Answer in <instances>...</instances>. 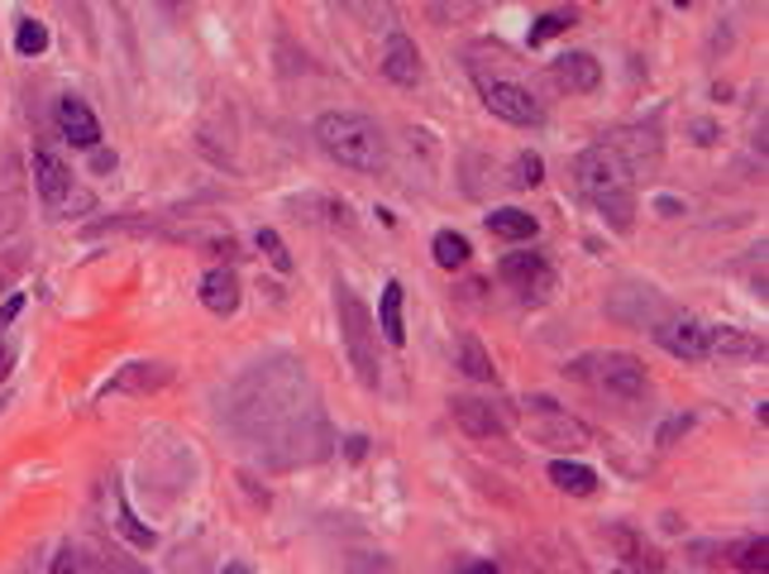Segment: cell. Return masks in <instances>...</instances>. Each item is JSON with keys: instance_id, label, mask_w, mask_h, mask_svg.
Masks as SVG:
<instances>
[{"instance_id": "30", "label": "cell", "mask_w": 769, "mask_h": 574, "mask_svg": "<svg viewBox=\"0 0 769 574\" xmlns=\"http://www.w3.org/2000/svg\"><path fill=\"white\" fill-rule=\"evenodd\" d=\"M10 364H15V350H10V340L0 335V383L10 378Z\"/></svg>"}, {"instance_id": "26", "label": "cell", "mask_w": 769, "mask_h": 574, "mask_svg": "<svg viewBox=\"0 0 769 574\" xmlns=\"http://www.w3.org/2000/svg\"><path fill=\"white\" fill-rule=\"evenodd\" d=\"M259 249L268 254V263H273L278 273H292V254H287V245H282L278 230H259Z\"/></svg>"}, {"instance_id": "11", "label": "cell", "mask_w": 769, "mask_h": 574, "mask_svg": "<svg viewBox=\"0 0 769 574\" xmlns=\"http://www.w3.org/2000/svg\"><path fill=\"white\" fill-rule=\"evenodd\" d=\"M58 129H63V139L72 149H96L101 144V120L91 115V105L81 96H63L58 101Z\"/></svg>"}, {"instance_id": "36", "label": "cell", "mask_w": 769, "mask_h": 574, "mask_svg": "<svg viewBox=\"0 0 769 574\" xmlns=\"http://www.w3.org/2000/svg\"><path fill=\"white\" fill-rule=\"evenodd\" d=\"M675 5H693V0H675Z\"/></svg>"}, {"instance_id": "35", "label": "cell", "mask_w": 769, "mask_h": 574, "mask_svg": "<svg viewBox=\"0 0 769 574\" xmlns=\"http://www.w3.org/2000/svg\"><path fill=\"white\" fill-rule=\"evenodd\" d=\"M163 5H187V0H163Z\"/></svg>"}, {"instance_id": "22", "label": "cell", "mask_w": 769, "mask_h": 574, "mask_svg": "<svg viewBox=\"0 0 769 574\" xmlns=\"http://www.w3.org/2000/svg\"><path fill=\"white\" fill-rule=\"evenodd\" d=\"M430 249H436V263H440V269H450V273H454V269H464L468 254H474V249H468V239H464L459 230H440Z\"/></svg>"}, {"instance_id": "21", "label": "cell", "mask_w": 769, "mask_h": 574, "mask_svg": "<svg viewBox=\"0 0 769 574\" xmlns=\"http://www.w3.org/2000/svg\"><path fill=\"white\" fill-rule=\"evenodd\" d=\"M111 494H115V526L125 532V541L139 546V550H149L153 541H159V536H153V526H139V522H135V512H129L125 494H119V484H111Z\"/></svg>"}, {"instance_id": "4", "label": "cell", "mask_w": 769, "mask_h": 574, "mask_svg": "<svg viewBox=\"0 0 769 574\" xmlns=\"http://www.w3.org/2000/svg\"><path fill=\"white\" fill-rule=\"evenodd\" d=\"M573 374L588 378L593 388L612 392V398H621V402L645 398V388H651V378H645V364H641L635 354H627V350L588 354V359H579V364H573Z\"/></svg>"}, {"instance_id": "8", "label": "cell", "mask_w": 769, "mask_h": 574, "mask_svg": "<svg viewBox=\"0 0 769 574\" xmlns=\"http://www.w3.org/2000/svg\"><path fill=\"white\" fill-rule=\"evenodd\" d=\"M707 335H713V326L698 316H675L669 326H659V345H665L675 359H713V350H707Z\"/></svg>"}, {"instance_id": "9", "label": "cell", "mask_w": 769, "mask_h": 574, "mask_svg": "<svg viewBox=\"0 0 769 574\" xmlns=\"http://www.w3.org/2000/svg\"><path fill=\"white\" fill-rule=\"evenodd\" d=\"M34 187H39V201L48 211H63L72 191V167L53 149H34Z\"/></svg>"}, {"instance_id": "28", "label": "cell", "mask_w": 769, "mask_h": 574, "mask_svg": "<svg viewBox=\"0 0 769 574\" xmlns=\"http://www.w3.org/2000/svg\"><path fill=\"white\" fill-rule=\"evenodd\" d=\"M48 574H81V556H77L72 546H63V550L53 556V570H48Z\"/></svg>"}, {"instance_id": "2", "label": "cell", "mask_w": 769, "mask_h": 574, "mask_svg": "<svg viewBox=\"0 0 769 574\" xmlns=\"http://www.w3.org/2000/svg\"><path fill=\"white\" fill-rule=\"evenodd\" d=\"M316 144L340 167H354V173H382L388 167V135H382L378 120L358 111H326L316 120Z\"/></svg>"}, {"instance_id": "38", "label": "cell", "mask_w": 769, "mask_h": 574, "mask_svg": "<svg viewBox=\"0 0 769 574\" xmlns=\"http://www.w3.org/2000/svg\"><path fill=\"white\" fill-rule=\"evenodd\" d=\"M612 574H627V570H612Z\"/></svg>"}, {"instance_id": "34", "label": "cell", "mask_w": 769, "mask_h": 574, "mask_svg": "<svg viewBox=\"0 0 769 574\" xmlns=\"http://www.w3.org/2000/svg\"><path fill=\"white\" fill-rule=\"evenodd\" d=\"M96 167H101V173H111V167H115V153H101V149H96Z\"/></svg>"}, {"instance_id": "32", "label": "cell", "mask_w": 769, "mask_h": 574, "mask_svg": "<svg viewBox=\"0 0 769 574\" xmlns=\"http://www.w3.org/2000/svg\"><path fill=\"white\" fill-rule=\"evenodd\" d=\"M459 574H497V565H488V560H478V565H464Z\"/></svg>"}, {"instance_id": "1", "label": "cell", "mask_w": 769, "mask_h": 574, "mask_svg": "<svg viewBox=\"0 0 769 574\" xmlns=\"http://www.w3.org/2000/svg\"><path fill=\"white\" fill-rule=\"evenodd\" d=\"M573 183L588 197V207H593L612 230L627 235L635 225V191H631V167L621 163L617 149H607V144H593V149H583L579 159H573Z\"/></svg>"}, {"instance_id": "25", "label": "cell", "mask_w": 769, "mask_h": 574, "mask_svg": "<svg viewBox=\"0 0 769 574\" xmlns=\"http://www.w3.org/2000/svg\"><path fill=\"white\" fill-rule=\"evenodd\" d=\"M15 48H20V58L48 53V24H43V20H24L20 34H15Z\"/></svg>"}, {"instance_id": "6", "label": "cell", "mask_w": 769, "mask_h": 574, "mask_svg": "<svg viewBox=\"0 0 769 574\" xmlns=\"http://www.w3.org/2000/svg\"><path fill=\"white\" fill-rule=\"evenodd\" d=\"M483 105L497 120L521 125V129H531V125L545 120V105L531 96V87H521V82H512V77H483Z\"/></svg>"}, {"instance_id": "27", "label": "cell", "mask_w": 769, "mask_h": 574, "mask_svg": "<svg viewBox=\"0 0 769 574\" xmlns=\"http://www.w3.org/2000/svg\"><path fill=\"white\" fill-rule=\"evenodd\" d=\"M540 177H545V163H540V153H521V159H516V177H512V183H516V187H535Z\"/></svg>"}, {"instance_id": "18", "label": "cell", "mask_w": 769, "mask_h": 574, "mask_svg": "<svg viewBox=\"0 0 769 574\" xmlns=\"http://www.w3.org/2000/svg\"><path fill=\"white\" fill-rule=\"evenodd\" d=\"M378 330L388 345H406V321H402V283L382 287V302H378Z\"/></svg>"}, {"instance_id": "23", "label": "cell", "mask_w": 769, "mask_h": 574, "mask_svg": "<svg viewBox=\"0 0 769 574\" xmlns=\"http://www.w3.org/2000/svg\"><path fill=\"white\" fill-rule=\"evenodd\" d=\"M573 24H579V15H573V10H550V15H540V20L531 24V48L550 43V39H555V34L573 29Z\"/></svg>"}, {"instance_id": "20", "label": "cell", "mask_w": 769, "mask_h": 574, "mask_svg": "<svg viewBox=\"0 0 769 574\" xmlns=\"http://www.w3.org/2000/svg\"><path fill=\"white\" fill-rule=\"evenodd\" d=\"M731 565L741 574H769V541L765 536H746V541L731 546Z\"/></svg>"}, {"instance_id": "17", "label": "cell", "mask_w": 769, "mask_h": 574, "mask_svg": "<svg viewBox=\"0 0 769 574\" xmlns=\"http://www.w3.org/2000/svg\"><path fill=\"white\" fill-rule=\"evenodd\" d=\"M550 484H555L559 494H573V498L597 494V474L588 470V464H579V460H555V464H550Z\"/></svg>"}, {"instance_id": "15", "label": "cell", "mask_w": 769, "mask_h": 574, "mask_svg": "<svg viewBox=\"0 0 769 574\" xmlns=\"http://www.w3.org/2000/svg\"><path fill=\"white\" fill-rule=\"evenodd\" d=\"M555 77L573 96H588V91H597V82H603V67H597L593 53H564L559 63H555Z\"/></svg>"}, {"instance_id": "3", "label": "cell", "mask_w": 769, "mask_h": 574, "mask_svg": "<svg viewBox=\"0 0 769 574\" xmlns=\"http://www.w3.org/2000/svg\"><path fill=\"white\" fill-rule=\"evenodd\" d=\"M335 307H340V335H344V350H350L354 374H358V383H364L368 392H374L378 378H382V369H378V321L368 316V307L358 302V292L350 283H340Z\"/></svg>"}, {"instance_id": "24", "label": "cell", "mask_w": 769, "mask_h": 574, "mask_svg": "<svg viewBox=\"0 0 769 574\" xmlns=\"http://www.w3.org/2000/svg\"><path fill=\"white\" fill-rule=\"evenodd\" d=\"M459 369L468 378H492V359H488V350L474 340V335H464V340H459Z\"/></svg>"}, {"instance_id": "5", "label": "cell", "mask_w": 769, "mask_h": 574, "mask_svg": "<svg viewBox=\"0 0 769 574\" xmlns=\"http://www.w3.org/2000/svg\"><path fill=\"white\" fill-rule=\"evenodd\" d=\"M526 430H531L535 446L545 450H588L593 446V430H588L579 416H569L555 398H526Z\"/></svg>"}, {"instance_id": "37", "label": "cell", "mask_w": 769, "mask_h": 574, "mask_svg": "<svg viewBox=\"0 0 769 574\" xmlns=\"http://www.w3.org/2000/svg\"><path fill=\"white\" fill-rule=\"evenodd\" d=\"M0 292H5V278H0Z\"/></svg>"}, {"instance_id": "13", "label": "cell", "mask_w": 769, "mask_h": 574, "mask_svg": "<svg viewBox=\"0 0 769 574\" xmlns=\"http://www.w3.org/2000/svg\"><path fill=\"white\" fill-rule=\"evenodd\" d=\"M167 383H173V364H163V359H135V364H125L105 383V392H159Z\"/></svg>"}, {"instance_id": "29", "label": "cell", "mask_w": 769, "mask_h": 574, "mask_svg": "<svg viewBox=\"0 0 769 574\" xmlns=\"http://www.w3.org/2000/svg\"><path fill=\"white\" fill-rule=\"evenodd\" d=\"M20 311H24V297H20V292H10V297H5V302H0V335H5V330H10V321H15V316H20Z\"/></svg>"}, {"instance_id": "12", "label": "cell", "mask_w": 769, "mask_h": 574, "mask_svg": "<svg viewBox=\"0 0 769 574\" xmlns=\"http://www.w3.org/2000/svg\"><path fill=\"white\" fill-rule=\"evenodd\" d=\"M454 422H459L468 436L478 440H492V436H507V412L492 402H478V398H454Z\"/></svg>"}, {"instance_id": "16", "label": "cell", "mask_w": 769, "mask_h": 574, "mask_svg": "<svg viewBox=\"0 0 769 574\" xmlns=\"http://www.w3.org/2000/svg\"><path fill=\"white\" fill-rule=\"evenodd\" d=\"M707 350L722 354V359H765V340H760V335L736 330V326H713Z\"/></svg>"}, {"instance_id": "31", "label": "cell", "mask_w": 769, "mask_h": 574, "mask_svg": "<svg viewBox=\"0 0 769 574\" xmlns=\"http://www.w3.org/2000/svg\"><path fill=\"white\" fill-rule=\"evenodd\" d=\"M105 574H149V570L135 565V560H111V565H105Z\"/></svg>"}, {"instance_id": "19", "label": "cell", "mask_w": 769, "mask_h": 574, "mask_svg": "<svg viewBox=\"0 0 769 574\" xmlns=\"http://www.w3.org/2000/svg\"><path fill=\"white\" fill-rule=\"evenodd\" d=\"M535 215L531 211H516V207H502V211H488V235L497 239H535Z\"/></svg>"}, {"instance_id": "33", "label": "cell", "mask_w": 769, "mask_h": 574, "mask_svg": "<svg viewBox=\"0 0 769 574\" xmlns=\"http://www.w3.org/2000/svg\"><path fill=\"white\" fill-rule=\"evenodd\" d=\"M693 129H698V135H693V139H698V144H713V135H717V129L707 125V120H703V125H693Z\"/></svg>"}, {"instance_id": "14", "label": "cell", "mask_w": 769, "mask_h": 574, "mask_svg": "<svg viewBox=\"0 0 769 574\" xmlns=\"http://www.w3.org/2000/svg\"><path fill=\"white\" fill-rule=\"evenodd\" d=\"M201 307L211 311V316H235L239 311V278L235 269H206V278H201Z\"/></svg>"}, {"instance_id": "7", "label": "cell", "mask_w": 769, "mask_h": 574, "mask_svg": "<svg viewBox=\"0 0 769 574\" xmlns=\"http://www.w3.org/2000/svg\"><path fill=\"white\" fill-rule=\"evenodd\" d=\"M497 273H502V283L526 297V302H545L550 287H555V269H550L535 249H516V254H507L497 263Z\"/></svg>"}, {"instance_id": "10", "label": "cell", "mask_w": 769, "mask_h": 574, "mask_svg": "<svg viewBox=\"0 0 769 574\" xmlns=\"http://www.w3.org/2000/svg\"><path fill=\"white\" fill-rule=\"evenodd\" d=\"M382 77L396 82V87H416L420 82V48L416 39H406V34H388V43H382V58H378Z\"/></svg>"}]
</instances>
